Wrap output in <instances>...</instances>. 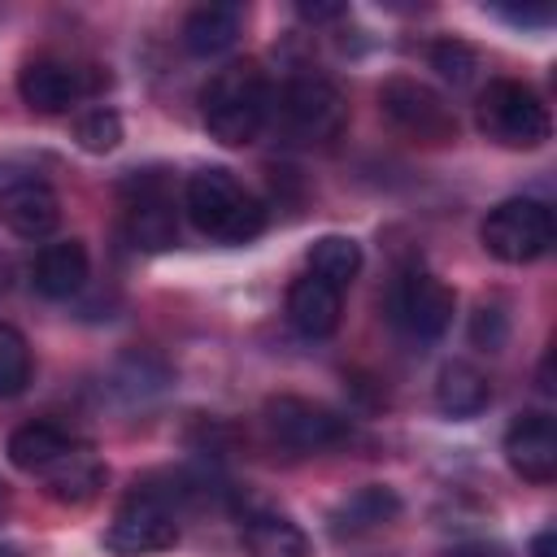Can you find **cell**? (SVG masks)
<instances>
[{
    "label": "cell",
    "mask_w": 557,
    "mask_h": 557,
    "mask_svg": "<svg viewBox=\"0 0 557 557\" xmlns=\"http://www.w3.org/2000/svg\"><path fill=\"white\" fill-rule=\"evenodd\" d=\"M339 313H344V296H339V287H331L326 278L300 274V278L287 287V322H292L305 339H326V335H335Z\"/></svg>",
    "instance_id": "9a60e30c"
},
{
    "label": "cell",
    "mask_w": 557,
    "mask_h": 557,
    "mask_svg": "<svg viewBox=\"0 0 557 557\" xmlns=\"http://www.w3.org/2000/svg\"><path fill=\"white\" fill-rule=\"evenodd\" d=\"M379 109H383V117L400 135H409L418 144H448V139H457L453 104L435 87H426L422 78H409V74L387 78L379 87Z\"/></svg>",
    "instance_id": "52a82bcc"
},
{
    "label": "cell",
    "mask_w": 557,
    "mask_h": 557,
    "mask_svg": "<svg viewBox=\"0 0 557 557\" xmlns=\"http://www.w3.org/2000/svg\"><path fill=\"white\" fill-rule=\"evenodd\" d=\"M74 139L83 152H113L122 144V117L113 109H87L74 122Z\"/></svg>",
    "instance_id": "cb8c5ba5"
},
{
    "label": "cell",
    "mask_w": 557,
    "mask_h": 557,
    "mask_svg": "<svg viewBox=\"0 0 557 557\" xmlns=\"http://www.w3.org/2000/svg\"><path fill=\"white\" fill-rule=\"evenodd\" d=\"M0 222L17 235V239H44L57 222H61V200L48 183L39 178H22L9 183L0 191Z\"/></svg>",
    "instance_id": "5bb4252c"
},
{
    "label": "cell",
    "mask_w": 557,
    "mask_h": 557,
    "mask_svg": "<svg viewBox=\"0 0 557 557\" xmlns=\"http://www.w3.org/2000/svg\"><path fill=\"white\" fill-rule=\"evenodd\" d=\"M492 400V383L479 366L470 361H448L435 379V405L448 413V418H474L483 413Z\"/></svg>",
    "instance_id": "d6986e66"
},
{
    "label": "cell",
    "mask_w": 557,
    "mask_h": 557,
    "mask_svg": "<svg viewBox=\"0 0 557 557\" xmlns=\"http://www.w3.org/2000/svg\"><path fill=\"white\" fill-rule=\"evenodd\" d=\"M339 13H344V4H300V17H309V22H331Z\"/></svg>",
    "instance_id": "83f0119b"
},
{
    "label": "cell",
    "mask_w": 557,
    "mask_h": 557,
    "mask_svg": "<svg viewBox=\"0 0 557 557\" xmlns=\"http://www.w3.org/2000/svg\"><path fill=\"white\" fill-rule=\"evenodd\" d=\"M183 209L191 226L218 244H248L265 226L261 200L222 165H205L183 187Z\"/></svg>",
    "instance_id": "7a4b0ae2"
},
{
    "label": "cell",
    "mask_w": 557,
    "mask_h": 557,
    "mask_svg": "<svg viewBox=\"0 0 557 557\" xmlns=\"http://www.w3.org/2000/svg\"><path fill=\"white\" fill-rule=\"evenodd\" d=\"M483 248L505 265H531L553 248V213L531 196L500 200L479 226Z\"/></svg>",
    "instance_id": "5b68a950"
},
{
    "label": "cell",
    "mask_w": 557,
    "mask_h": 557,
    "mask_svg": "<svg viewBox=\"0 0 557 557\" xmlns=\"http://www.w3.org/2000/svg\"><path fill=\"white\" fill-rule=\"evenodd\" d=\"M0 557H17V553H13V548H4V544H0Z\"/></svg>",
    "instance_id": "1f68e13d"
},
{
    "label": "cell",
    "mask_w": 557,
    "mask_h": 557,
    "mask_svg": "<svg viewBox=\"0 0 557 557\" xmlns=\"http://www.w3.org/2000/svg\"><path fill=\"white\" fill-rule=\"evenodd\" d=\"M178 544V518L174 505L152 492L148 483H135V492L122 500L113 522L104 527V548L113 557H148Z\"/></svg>",
    "instance_id": "8992f818"
},
{
    "label": "cell",
    "mask_w": 557,
    "mask_h": 557,
    "mask_svg": "<svg viewBox=\"0 0 557 557\" xmlns=\"http://www.w3.org/2000/svg\"><path fill=\"white\" fill-rule=\"evenodd\" d=\"M91 274V257L83 239H52L30 261V287L48 300H70Z\"/></svg>",
    "instance_id": "4fadbf2b"
},
{
    "label": "cell",
    "mask_w": 557,
    "mask_h": 557,
    "mask_svg": "<svg viewBox=\"0 0 557 557\" xmlns=\"http://www.w3.org/2000/svg\"><path fill=\"white\" fill-rule=\"evenodd\" d=\"M270 113L278 117V126H283V135L292 144H326V139H335L344 131L348 104H344V91L326 74L309 70V74L287 78V87L278 91Z\"/></svg>",
    "instance_id": "277c9868"
},
{
    "label": "cell",
    "mask_w": 557,
    "mask_h": 557,
    "mask_svg": "<svg viewBox=\"0 0 557 557\" xmlns=\"http://www.w3.org/2000/svg\"><path fill=\"white\" fill-rule=\"evenodd\" d=\"M30 383V344L17 326L0 322V400L17 396Z\"/></svg>",
    "instance_id": "603a6c76"
},
{
    "label": "cell",
    "mask_w": 557,
    "mask_h": 557,
    "mask_svg": "<svg viewBox=\"0 0 557 557\" xmlns=\"http://www.w3.org/2000/svg\"><path fill=\"white\" fill-rule=\"evenodd\" d=\"M387 309H392V322L413 335V339H440L453 322V309H457V292L431 274V270H400L392 292H387Z\"/></svg>",
    "instance_id": "ba28073f"
},
{
    "label": "cell",
    "mask_w": 557,
    "mask_h": 557,
    "mask_svg": "<svg viewBox=\"0 0 557 557\" xmlns=\"http://www.w3.org/2000/svg\"><path fill=\"white\" fill-rule=\"evenodd\" d=\"M505 17L518 26H548V9H505Z\"/></svg>",
    "instance_id": "4316f807"
},
{
    "label": "cell",
    "mask_w": 557,
    "mask_h": 557,
    "mask_svg": "<svg viewBox=\"0 0 557 557\" xmlns=\"http://www.w3.org/2000/svg\"><path fill=\"white\" fill-rule=\"evenodd\" d=\"M505 461L527 483L557 479V426L548 413H518L505 431Z\"/></svg>",
    "instance_id": "7c38bea8"
},
{
    "label": "cell",
    "mask_w": 557,
    "mask_h": 557,
    "mask_svg": "<svg viewBox=\"0 0 557 557\" xmlns=\"http://www.w3.org/2000/svg\"><path fill=\"white\" fill-rule=\"evenodd\" d=\"M239 30H244V9L239 4H222V0L218 4H200L183 22V48L191 57L209 61V57H222L226 48H235Z\"/></svg>",
    "instance_id": "2e32d148"
},
{
    "label": "cell",
    "mask_w": 557,
    "mask_h": 557,
    "mask_svg": "<svg viewBox=\"0 0 557 557\" xmlns=\"http://www.w3.org/2000/svg\"><path fill=\"white\" fill-rule=\"evenodd\" d=\"M244 548L248 557H313L309 535L292 518L270 509H257L244 518Z\"/></svg>",
    "instance_id": "ffe728a7"
},
{
    "label": "cell",
    "mask_w": 557,
    "mask_h": 557,
    "mask_svg": "<svg viewBox=\"0 0 557 557\" xmlns=\"http://www.w3.org/2000/svg\"><path fill=\"white\" fill-rule=\"evenodd\" d=\"M448 557H505L496 544H466V548H453Z\"/></svg>",
    "instance_id": "f546056e"
},
{
    "label": "cell",
    "mask_w": 557,
    "mask_h": 557,
    "mask_svg": "<svg viewBox=\"0 0 557 557\" xmlns=\"http://www.w3.org/2000/svg\"><path fill=\"white\" fill-rule=\"evenodd\" d=\"M531 557H557V535H553V527H544V531L531 540Z\"/></svg>",
    "instance_id": "f1b7e54d"
},
{
    "label": "cell",
    "mask_w": 557,
    "mask_h": 557,
    "mask_svg": "<svg viewBox=\"0 0 557 557\" xmlns=\"http://www.w3.org/2000/svg\"><path fill=\"white\" fill-rule=\"evenodd\" d=\"M431 65L440 70L444 83L466 87V83L474 78V70H479V57H474V48L461 44V39H440V44H431Z\"/></svg>",
    "instance_id": "d4e9b609"
},
{
    "label": "cell",
    "mask_w": 557,
    "mask_h": 557,
    "mask_svg": "<svg viewBox=\"0 0 557 557\" xmlns=\"http://www.w3.org/2000/svg\"><path fill=\"white\" fill-rule=\"evenodd\" d=\"M74 444H78V440H74L65 426L35 418V422H22V426L9 435V461H13L17 470H26V474H44V470H52Z\"/></svg>",
    "instance_id": "ac0fdd59"
},
{
    "label": "cell",
    "mask_w": 557,
    "mask_h": 557,
    "mask_svg": "<svg viewBox=\"0 0 557 557\" xmlns=\"http://www.w3.org/2000/svg\"><path fill=\"white\" fill-rule=\"evenodd\" d=\"M265 431L292 453H326L352 435L344 413H335L318 400H305V396H270L265 400Z\"/></svg>",
    "instance_id": "9c48e42d"
},
{
    "label": "cell",
    "mask_w": 557,
    "mask_h": 557,
    "mask_svg": "<svg viewBox=\"0 0 557 557\" xmlns=\"http://www.w3.org/2000/svg\"><path fill=\"white\" fill-rule=\"evenodd\" d=\"M474 113H479V131L492 144L513 148V152H531L553 135L548 104L518 78H492L479 91V109Z\"/></svg>",
    "instance_id": "3957f363"
},
{
    "label": "cell",
    "mask_w": 557,
    "mask_h": 557,
    "mask_svg": "<svg viewBox=\"0 0 557 557\" xmlns=\"http://www.w3.org/2000/svg\"><path fill=\"white\" fill-rule=\"evenodd\" d=\"M400 509V500H396V492L392 487H361L357 496H348L344 505H339V527H348V531H361V527H379V522H387L392 513Z\"/></svg>",
    "instance_id": "7402d4cb"
},
{
    "label": "cell",
    "mask_w": 557,
    "mask_h": 557,
    "mask_svg": "<svg viewBox=\"0 0 557 557\" xmlns=\"http://www.w3.org/2000/svg\"><path fill=\"white\" fill-rule=\"evenodd\" d=\"M4 505H9V487L0 483V513H4Z\"/></svg>",
    "instance_id": "4dcf8cb0"
},
{
    "label": "cell",
    "mask_w": 557,
    "mask_h": 557,
    "mask_svg": "<svg viewBox=\"0 0 557 557\" xmlns=\"http://www.w3.org/2000/svg\"><path fill=\"white\" fill-rule=\"evenodd\" d=\"M122 196H126V218H122L126 239L139 252H165V248L178 244V213H174V200H170V191L157 174L126 178Z\"/></svg>",
    "instance_id": "30bf717a"
},
{
    "label": "cell",
    "mask_w": 557,
    "mask_h": 557,
    "mask_svg": "<svg viewBox=\"0 0 557 557\" xmlns=\"http://www.w3.org/2000/svg\"><path fill=\"white\" fill-rule=\"evenodd\" d=\"M104 78L96 70H83L74 61H57V57H35L22 65L17 74V96L35 109V113H65L78 100H87Z\"/></svg>",
    "instance_id": "8fae6325"
},
{
    "label": "cell",
    "mask_w": 557,
    "mask_h": 557,
    "mask_svg": "<svg viewBox=\"0 0 557 557\" xmlns=\"http://www.w3.org/2000/svg\"><path fill=\"white\" fill-rule=\"evenodd\" d=\"M305 261H309V274H318V278H326L331 287L344 292L361 270V244L348 239V235H322V239L309 244Z\"/></svg>",
    "instance_id": "44dd1931"
},
{
    "label": "cell",
    "mask_w": 557,
    "mask_h": 557,
    "mask_svg": "<svg viewBox=\"0 0 557 557\" xmlns=\"http://www.w3.org/2000/svg\"><path fill=\"white\" fill-rule=\"evenodd\" d=\"M270 104H274V91L257 61H231L200 87L205 131L226 148L252 144L270 122Z\"/></svg>",
    "instance_id": "6da1fadb"
},
{
    "label": "cell",
    "mask_w": 557,
    "mask_h": 557,
    "mask_svg": "<svg viewBox=\"0 0 557 557\" xmlns=\"http://www.w3.org/2000/svg\"><path fill=\"white\" fill-rule=\"evenodd\" d=\"M505 335H509L505 309H500V305H479V313H474V322H470V339H474L479 348H500Z\"/></svg>",
    "instance_id": "484cf974"
},
{
    "label": "cell",
    "mask_w": 557,
    "mask_h": 557,
    "mask_svg": "<svg viewBox=\"0 0 557 557\" xmlns=\"http://www.w3.org/2000/svg\"><path fill=\"white\" fill-rule=\"evenodd\" d=\"M44 483H48V496L57 505H74L78 509V505L96 500V492L104 487V466L87 444H74L52 470H44Z\"/></svg>",
    "instance_id": "e0dca14e"
}]
</instances>
